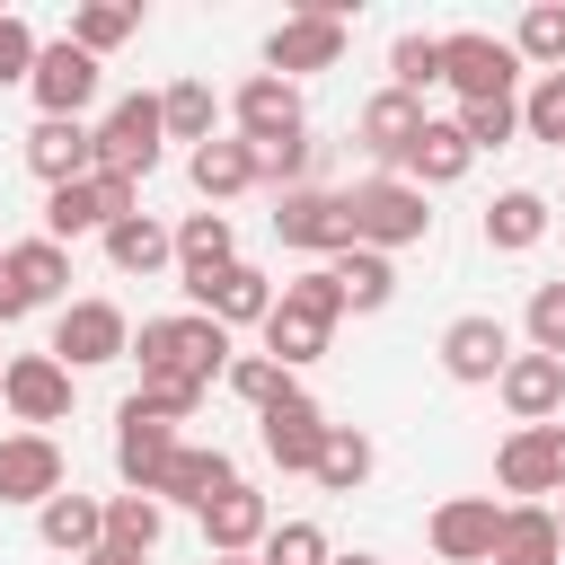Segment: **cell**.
<instances>
[{"label":"cell","mask_w":565,"mask_h":565,"mask_svg":"<svg viewBox=\"0 0 565 565\" xmlns=\"http://www.w3.org/2000/svg\"><path fill=\"white\" fill-rule=\"evenodd\" d=\"M494 397H503L512 424H565V362H547V353H512L503 380H494Z\"/></svg>","instance_id":"ffe728a7"},{"label":"cell","mask_w":565,"mask_h":565,"mask_svg":"<svg viewBox=\"0 0 565 565\" xmlns=\"http://www.w3.org/2000/svg\"><path fill=\"white\" fill-rule=\"evenodd\" d=\"M424 124H433V106H424V97H406V88H380V97H362V115H353V141H362L371 177H397Z\"/></svg>","instance_id":"8fae6325"},{"label":"cell","mask_w":565,"mask_h":565,"mask_svg":"<svg viewBox=\"0 0 565 565\" xmlns=\"http://www.w3.org/2000/svg\"><path fill=\"white\" fill-rule=\"evenodd\" d=\"M512 53H521V71L539 79V71H565V0H530L521 9V26L503 35Z\"/></svg>","instance_id":"e575fe53"},{"label":"cell","mask_w":565,"mask_h":565,"mask_svg":"<svg viewBox=\"0 0 565 565\" xmlns=\"http://www.w3.org/2000/svg\"><path fill=\"white\" fill-rule=\"evenodd\" d=\"M486 565H565L556 512H547V503H503V521H494V556H486Z\"/></svg>","instance_id":"83f0119b"},{"label":"cell","mask_w":565,"mask_h":565,"mask_svg":"<svg viewBox=\"0 0 565 565\" xmlns=\"http://www.w3.org/2000/svg\"><path fill=\"white\" fill-rule=\"evenodd\" d=\"M521 141H556L565 150V71H539L521 88Z\"/></svg>","instance_id":"7bdbcfd3"},{"label":"cell","mask_w":565,"mask_h":565,"mask_svg":"<svg viewBox=\"0 0 565 565\" xmlns=\"http://www.w3.org/2000/svg\"><path fill=\"white\" fill-rule=\"evenodd\" d=\"M18 318H26V300H18V282L0 274V327H18Z\"/></svg>","instance_id":"681fc988"},{"label":"cell","mask_w":565,"mask_h":565,"mask_svg":"<svg viewBox=\"0 0 565 565\" xmlns=\"http://www.w3.org/2000/svg\"><path fill=\"white\" fill-rule=\"evenodd\" d=\"M159 539H168V503H159V494H106V547L150 556Z\"/></svg>","instance_id":"8d00e7d4"},{"label":"cell","mask_w":565,"mask_h":565,"mask_svg":"<svg viewBox=\"0 0 565 565\" xmlns=\"http://www.w3.org/2000/svg\"><path fill=\"white\" fill-rule=\"evenodd\" d=\"M203 565H256V556H203Z\"/></svg>","instance_id":"db71d44e"},{"label":"cell","mask_w":565,"mask_h":565,"mask_svg":"<svg viewBox=\"0 0 565 565\" xmlns=\"http://www.w3.org/2000/svg\"><path fill=\"white\" fill-rule=\"evenodd\" d=\"M547 512H556V539H565V494H556V503H547Z\"/></svg>","instance_id":"f5cc1de1"},{"label":"cell","mask_w":565,"mask_h":565,"mask_svg":"<svg viewBox=\"0 0 565 565\" xmlns=\"http://www.w3.org/2000/svg\"><path fill=\"white\" fill-rule=\"evenodd\" d=\"M441 380H459V388H494L503 380V362H512V327L494 318V309H459L450 327H441Z\"/></svg>","instance_id":"30bf717a"},{"label":"cell","mask_w":565,"mask_h":565,"mask_svg":"<svg viewBox=\"0 0 565 565\" xmlns=\"http://www.w3.org/2000/svg\"><path fill=\"white\" fill-rule=\"evenodd\" d=\"M327 274H335V291H344V309H353V318H380V309L397 300V256L344 247V256H327Z\"/></svg>","instance_id":"1f68e13d"},{"label":"cell","mask_w":565,"mask_h":565,"mask_svg":"<svg viewBox=\"0 0 565 565\" xmlns=\"http://www.w3.org/2000/svg\"><path fill=\"white\" fill-rule=\"evenodd\" d=\"M44 353H53L71 380H79V371H106V362H124V353H132V318H124L115 300H97V291H88V300H62V309H53V344H44Z\"/></svg>","instance_id":"8992f818"},{"label":"cell","mask_w":565,"mask_h":565,"mask_svg":"<svg viewBox=\"0 0 565 565\" xmlns=\"http://www.w3.org/2000/svg\"><path fill=\"white\" fill-rule=\"evenodd\" d=\"M335 203H344L353 247H371V256H397V247H424L433 238V194H415L406 177H353Z\"/></svg>","instance_id":"7a4b0ae2"},{"label":"cell","mask_w":565,"mask_h":565,"mask_svg":"<svg viewBox=\"0 0 565 565\" xmlns=\"http://www.w3.org/2000/svg\"><path fill=\"white\" fill-rule=\"evenodd\" d=\"M79 565H150V556H132V547H88Z\"/></svg>","instance_id":"f907efd6"},{"label":"cell","mask_w":565,"mask_h":565,"mask_svg":"<svg viewBox=\"0 0 565 565\" xmlns=\"http://www.w3.org/2000/svg\"><path fill=\"white\" fill-rule=\"evenodd\" d=\"M450 124H459V141H468L477 159H486V150H512V141H521V97H494V106H459Z\"/></svg>","instance_id":"b9f144b4"},{"label":"cell","mask_w":565,"mask_h":565,"mask_svg":"<svg viewBox=\"0 0 565 565\" xmlns=\"http://www.w3.org/2000/svg\"><path fill=\"white\" fill-rule=\"evenodd\" d=\"M44 238H53V247H71V238H106V212H97V185H88V177L44 194Z\"/></svg>","instance_id":"74e56055"},{"label":"cell","mask_w":565,"mask_h":565,"mask_svg":"<svg viewBox=\"0 0 565 565\" xmlns=\"http://www.w3.org/2000/svg\"><path fill=\"white\" fill-rule=\"evenodd\" d=\"M521 353L565 362V274H556V282H530V309H521Z\"/></svg>","instance_id":"ab89813d"},{"label":"cell","mask_w":565,"mask_h":565,"mask_svg":"<svg viewBox=\"0 0 565 565\" xmlns=\"http://www.w3.org/2000/svg\"><path fill=\"white\" fill-rule=\"evenodd\" d=\"M185 177H194V194L221 212V203H238V194L256 185V150H247L238 132H212L203 150H185Z\"/></svg>","instance_id":"484cf974"},{"label":"cell","mask_w":565,"mask_h":565,"mask_svg":"<svg viewBox=\"0 0 565 565\" xmlns=\"http://www.w3.org/2000/svg\"><path fill=\"white\" fill-rule=\"evenodd\" d=\"M18 159H26V177L53 194V185H79L88 168H97V132L88 124H62V115H35V132L18 141Z\"/></svg>","instance_id":"ac0fdd59"},{"label":"cell","mask_w":565,"mask_h":565,"mask_svg":"<svg viewBox=\"0 0 565 565\" xmlns=\"http://www.w3.org/2000/svg\"><path fill=\"white\" fill-rule=\"evenodd\" d=\"M256 441H265V459H274L282 477H309V468H318V441H327V406H318L309 388H291V397H274V406L256 415Z\"/></svg>","instance_id":"4fadbf2b"},{"label":"cell","mask_w":565,"mask_h":565,"mask_svg":"<svg viewBox=\"0 0 565 565\" xmlns=\"http://www.w3.org/2000/svg\"><path fill=\"white\" fill-rule=\"evenodd\" d=\"M132 35H141V0H79V9H71V44L97 53V62H106L115 44H132Z\"/></svg>","instance_id":"d590c367"},{"label":"cell","mask_w":565,"mask_h":565,"mask_svg":"<svg viewBox=\"0 0 565 565\" xmlns=\"http://www.w3.org/2000/svg\"><path fill=\"white\" fill-rule=\"evenodd\" d=\"M247 150H256V185H274V194L309 185V168H318V132H282V141H247Z\"/></svg>","instance_id":"f35d334b"},{"label":"cell","mask_w":565,"mask_h":565,"mask_svg":"<svg viewBox=\"0 0 565 565\" xmlns=\"http://www.w3.org/2000/svg\"><path fill=\"white\" fill-rule=\"evenodd\" d=\"M0 362H9V353H0Z\"/></svg>","instance_id":"11a10c76"},{"label":"cell","mask_w":565,"mask_h":565,"mask_svg":"<svg viewBox=\"0 0 565 565\" xmlns=\"http://www.w3.org/2000/svg\"><path fill=\"white\" fill-rule=\"evenodd\" d=\"M71 486V459H62V441L53 433H0V503H53Z\"/></svg>","instance_id":"5bb4252c"},{"label":"cell","mask_w":565,"mask_h":565,"mask_svg":"<svg viewBox=\"0 0 565 565\" xmlns=\"http://www.w3.org/2000/svg\"><path fill=\"white\" fill-rule=\"evenodd\" d=\"M327 556H335V547H327L318 521H274L265 547H256V565H327Z\"/></svg>","instance_id":"bcb514c9"},{"label":"cell","mask_w":565,"mask_h":565,"mask_svg":"<svg viewBox=\"0 0 565 565\" xmlns=\"http://www.w3.org/2000/svg\"><path fill=\"white\" fill-rule=\"evenodd\" d=\"M106 265H115V274H141V282H150V274H168V265H177V238H168V221H159V212H132V221H115V230H106Z\"/></svg>","instance_id":"4dcf8cb0"},{"label":"cell","mask_w":565,"mask_h":565,"mask_svg":"<svg viewBox=\"0 0 565 565\" xmlns=\"http://www.w3.org/2000/svg\"><path fill=\"white\" fill-rule=\"evenodd\" d=\"M230 327H212L203 309H168V318H141V335H132V353L124 362H141V380H194V388H212L221 371H230Z\"/></svg>","instance_id":"6da1fadb"},{"label":"cell","mask_w":565,"mask_h":565,"mask_svg":"<svg viewBox=\"0 0 565 565\" xmlns=\"http://www.w3.org/2000/svg\"><path fill=\"white\" fill-rule=\"evenodd\" d=\"M344 53H353V18H344V0H300V9L265 35V71L291 79V88H300L309 71H335Z\"/></svg>","instance_id":"3957f363"},{"label":"cell","mask_w":565,"mask_h":565,"mask_svg":"<svg viewBox=\"0 0 565 565\" xmlns=\"http://www.w3.org/2000/svg\"><path fill=\"white\" fill-rule=\"evenodd\" d=\"M274 300H282V309H300V318H327V327L344 318V291H335V274H327V265H309V274H291V282H282Z\"/></svg>","instance_id":"7dc6e473"},{"label":"cell","mask_w":565,"mask_h":565,"mask_svg":"<svg viewBox=\"0 0 565 565\" xmlns=\"http://www.w3.org/2000/svg\"><path fill=\"white\" fill-rule=\"evenodd\" d=\"M0 274L18 282L26 309H62V300H71V247H53L44 230L18 238V247H0Z\"/></svg>","instance_id":"603a6c76"},{"label":"cell","mask_w":565,"mask_h":565,"mask_svg":"<svg viewBox=\"0 0 565 565\" xmlns=\"http://www.w3.org/2000/svg\"><path fill=\"white\" fill-rule=\"evenodd\" d=\"M327 565H380V556H371V547H335Z\"/></svg>","instance_id":"816d5d0a"},{"label":"cell","mask_w":565,"mask_h":565,"mask_svg":"<svg viewBox=\"0 0 565 565\" xmlns=\"http://www.w3.org/2000/svg\"><path fill=\"white\" fill-rule=\"evenodd\" d=\"M97 88H106V62H97V53H79L71 35H53V44H35V71H26V97H35V115H62V124H88V106H97Z\"/></svg>","instance_id":"52a82bcc"},{"label":"cell","mask_w":565,"mask_h":565,"mask_svg":"<svg viewBox=\"0 0 565 565\" xmlns=\"http://www.w3.org/2000/svg\"><path fill=\"white\" fill-rule=\"evenodd\" d=\"M494 486L512 503H547L565 494V424H512L494 450Z\"/></svg>","instance_id":"9c48e42d"},{"label":"cell","mask_w":565,"mask_h":565,"mask_svg":"<svg viewBox=\"0 0 565 565\" xmlns=\"http://www.w3.org/2000/svg\"><path fill=\"white\" fill-rule=\"evenodd\" d=\"M177 441H185V433H168V424H150L141 406H115V477H124V494H150V486L168 477V459H177Z\"/></svg>","instance_id":"44dd1931"},{"label":"cell","mask_w":565,"mask_h":565,"mask_svg":"<svg viewBox=\"0 0 565 565\" xmlns=\"http://www.w3.org/2000/svg\"><path fill=\"white\" fill-rule=\"evenodd\" d=\"M494 521H503L494 494H441L433 521H424V539H433L441 565H486V556H494Z\"/></svg>","instance_id":"e0dca14e"},{"label":"cell","mask_w":565,"mask_h":565,"mask_svg":"<svg viewBox=\"0 0 565 565\" xmlns=\"http://www.w3.org/2000/svg\"><path fill=\"white\" fill-rule=\"evenodd\" d=\"M124 406H141L150 424H168V433H177V424H194V415H203V388H194V380H141Z\"/></svg>","instance_id":"f6af8a7d"},{"label":"cell","mask_w":565,"mask_h":565,"mask_svg":"<svg viewBox=\"0 0 565 565\" xmlns=\"http://www.w3.org/2000/svg\"><path fill=\"white\" fill-rule=\"evenodd\" d=\"M0 406L18 415V433H53V424H71L79 380H71L53 353H9V362H0Z\"/></svg>","instance_id":"ba28073f"},{"label":"cell","mask_w":565,"mask_h":565,"mask_svg":"<svg viewBox=\"0 0 565 565\" xmlns=\"http://www.w3.org/2000/svg\"><path fill=\"white\" fill-rule=\"evenodd\" d=\"M194 521H203V556H256V547H265V530H274V503L238 477V486H230V494H212Z\"/></svg>","instance_id":"d6986e66"},{"label":"cell","mask_w":565,"mask_h":565,"mask_svg":"<svg viewBox=\"0 0 565 565\" xmlns=\"http://www.w3.org/2000/svg\"><path fill=\"white\" fill-rule=\"evenodd\" d=\"M221 380H230V397H238V406H256V415H265L274 397H291V371H282V362H265V353H230V371H221Z\"/></svg>","instance_id":"ee69618b"},{"label":"cell","mask_w":565,"mask_h":565,"mask_svg":"<svg viewBox=\"0 0 565 565\" xmlns=\"http://www.w3.org/2000/svg\"><path fill=\"white\" fill-rule=\"evenodd\" d=\"M371 468H380V441H371L362 424H327V441H318V468H309V477H318L327 494H362V486H371Z\"/></svg>","instance_id":"d6a6232c"},{"label":"cell","mask_w":565,"mask_h":565,"mask_svg":"<svg viewBox=\"0 0 565 565\" xmlns=\"http://www.w3.org/2000/svg\"><path fill=\"white\" fill-rule=\"evenodd\" d=\"M256 335H265V362H282V371H309V362L335 344V327H327V318H300V309H282V300L265 309V327H256Z\"/></svg>","instance_id":"836d02e7"},{"label":"cell","mask_w":565,"mask_h":565,"mask_svg":"<svg viewBox=\"0 0 565 565\" xmlns=\"http://www.w3.org/2000/svg\"><path fill=\"white\" fill-rule=\"evenodd\" d=\"M221 106H230V132H238V141H282V132H309L300 88H291V79H274V71H247Z\"/></svg>","instance_id":"9a60e30c"},{"label":"cell","mask_w":565,"mask_h":565,"mask_svg":"<svg viewBox=\"0 0 565 565\" xmlns=\"http://www.w3.org/2000/svg\"><path fill=\"white\" fill-rule=\"evenodd\" d=\"M547 221H556V203H547L539 185H503V194L486 203V247H494V256H530V247L547 238Z\"/></svg>","instance_id":"4316f807"},{"label":"cell","mask_w":565,"mask_h":565,"mask_svg":"<svg viewBox=\"0 0 565 565\" xmlns=\"http://www.w3.org/2000/svg\"><path fill=\"white\" fill-rule=\"evenodd\" d=\"M441 79V35H424V26H406L397 44H388V88H406V97H424Z\"/></svg>","instance_id":"60d3db41"},{"label":"cell","mask_w":565,"mask_h":565,"mask_svg":"<svg viewBox=\"0 0 565 565\" xmlns=\"http://www.w3.org/2000/svg\"><path fill=\"white\" fill-rule=\"evenodd\" d=\"M185 309H203L212 327H265V309H274V274H256L247 256L238 265H221V274H203V282H185Z\"/></svg>","instance_id":"2e32d148"},{"label":"cell","mask_w":565,"mask_h":565,"mask_svg":"<svg viewBox=\"0 0 565 565\" xmlns=\"http://www.w3.org/2000/svg\"><path fill=\"white\" fill-rule=\"evenodd\" d=\"M168 238H177V282H203V274L238 265V230H230V212H185Z\"/></svg>","instance_id":"f1b7e54d"},{"label":"cell","mask_w":565,"mask_h":565,"mask_svg":"<svg viewBox=\"0 0 565 565\" xmlns=\"http://www.w3.org/2000/svg\"><path fill=\"white\" fill-rule=\"evenodd\" d=\"M274 238L291 247V256H344L353 247V230H344V203L327 194V185H291V194H274Z\"/></svg>","instance_id":"7c38bea8"},{"label":"cell","mask_w":565,"mask_h":565,"mask_svg":"<svg viewBox=\"0 0 565 565\" xmlns=\"http://www.w3.org/2000/svg\"><path fill=\"white\" fill-rule=\"evenodd\" d=\"M468 168H477V150L459 141V124H450V115H433V124L415 132V150H406V168H397V177H406L415 194H441V185H459Z\"/></svg>","instance_id":"d4e9b609"},{"label":"cell","mask_w":565,"mask_h":565,"mask_svg":"<svg viewBox=\"0 0 565 565\" xmlns=\"http://www.w3.org/2000/svg\"><path fill=\"white\" fill-rule=\"evenodd\" d=\"M221 115H230V106L212 97V79H168V88H159V132L185 141V150H203V141L221 132Z\"/></svg>","instance_id":"f546056e"},{"label":"cell","mask_w":565,"mask_h":565,"mask_svg":"<svg viewBox=\"0 0 565 565\" xmlns=\"http://www.w3.org/2000/svg\"><path fill=\"white\" fill-rule=\"evenodd\" d=\"M238 486V468H230V450L221 441H177V459H168V477L150 486L159 503H177V512H203L212 494H230Z\"/></svg>","instance_id":"7402d4cb"},{"label":"cell","mask_w":565,"mask_h":565,"mask_svg":"<svg viewBox=\"0 0 565 565\" xmlns=\"http://www.w3.org/2000/svg\"><path fill=\"white\" fill-rule=\"evenodd\" d=\"M441 79L459 88V106H494V97H521V88H530L521 53H512L503 35H486V26L441 35Z\"/></svg>","instance_id":"5b68a950"},{"label":"cell","mask_w":565,"mask_h":565,"mask_svg":"<svg viewBox=\"0 0 565 565\" xmlns=\"http://www.w3.org/2000/svg\"><path fill=\"white\" fill-rule=\"evenodd\" d=\"M35 539L53 547V556H88V547H106V494H79V486H62L53 503H35Z\"/></svg>","instance_id":"cb8c5ba5"},{"label":"cell","mask_w":565,"mask_h":565,"mask_svg":"<svg viewBox=\"0 0 565 565\" xmlns=\"http://www.w3.org/2000/svg\"><path fill=\"white\" fill-rule=\"evenodd\" d=\"M88 132H97V177H132V185H150L159 159H168V132H159V97H150V88L115 97Z\"/></svg>","instance_id":"277c9868"},{"label":"cell","mask_w":565,"mask_h":565,"mask_svg":"<svg viewBox=\"0 0 565 565\" xmlns=\"http://www.w3.org/2000/svg\"><path fill=\"white\" fill-rule=\"evenodd\" d=\"M35 26L18 18V9H0V88H26V71H35Z\"/></svg>","instance_id":"c3c4849f"}]
</instances>
